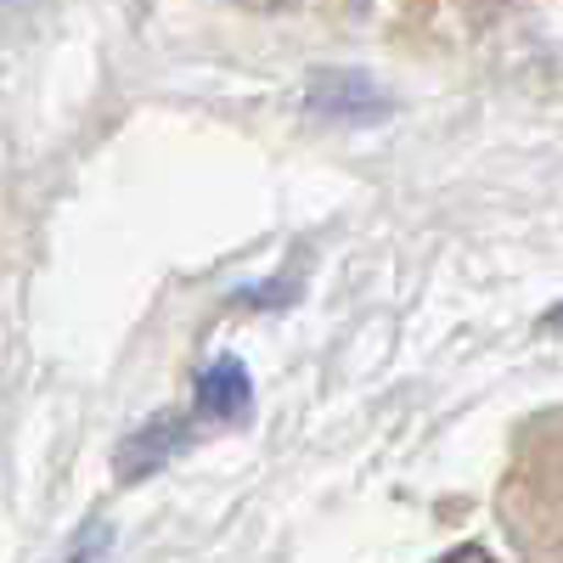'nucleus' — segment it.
<instances>
[{
  "instance_id": "obj_2",
  "label": "nucleus",
  "mask_w": 563,
  "mask_h": 563,
  "mask_svg": "<svg viewBox=\"0 0 563 563\" xmlns=\"http://www.w3.org/2000/svg\"><path fill=\"white\" fill-rule=\"evenodd\" d=\"M254 406V384L238 361H214L198 378V417L203 422H243Z\"/></svg>"
},
{
  "instance_id": "obj_3",
  "label": "nucleus",
  "mask_w": 563,
  "mask_h": 563,
  "mask_svg": "<svg viewBox=\"0 0 563 563\" xmlns=\"http://www.w3.org/2000/svg\"><path fill=\"white\" fill-rule=\"evenodd\" d=\"M310 108L327 113V119H378L384 113V97L361 74H321L310 85Z\"/></svg>"
},
{
  "instance_id": "obj_1",
  "label": "nucleus",
  "mask_w": 563,
  "mask_h": 563,
  "mask_svg": "<svg viewBox=\"0 0 563 563\" xmlns=\"http://www.w3.org/2000/svg\"><path fill=\"white\" fill-rule=\"evenodd\" d=\"M186 440H192V422H186V417H153L147 429H135V434L124 440V451H119V479L135 485V479L158 474L175 451H186Z\"/></svg>"
}]
</instances>
